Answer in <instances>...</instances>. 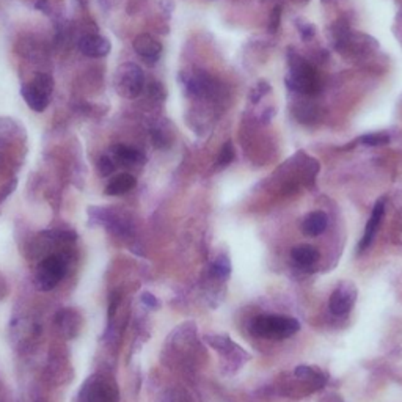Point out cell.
<instances>
[{"label": "cell", "mask_w": 402, "mask_h": 402, "mask_svg": "<svg viewBox=\"0 0 402 402\" xmlns=\"http://www.w3.org/2000/svg\"><path fill=\"white\" fill-rule=\"evenodd\" d=\"M134 49L137 52V56H139L148 66L158 63L162 56V43L149 33H142L134 40Z\"/></svg>", "instance_id": "cell-7"}, {"label": "cell", "mask_w": 402, "mask_h": 402, "mask_svg": "<svg viewBox=\"0 0 402 402\" xmlns=\"http://www.w3.org/2000/svg\"><path fill=\"white\" fill-rule=\"evenodd\" d=\"M137 179L135 176H132L131 173H119L115 178H112L109 184L106 187V195H124L128 194L129 190L135 187Z\"/></svg>", "instance_id": "cell-13"}, {"label": "cell", "mask_w": 402, "mask_h": 402, "mask_svg": "<svg viewBox=\"0 0 402 402\" xmlns=\"http://www.w3.org/2000/svg\"><path fill=\"white\" fill-rule=\"evenodd\" d=\"M21 93L24 96V99H26L27 106L35 112H44L47 109V106H49L51 96L40 92L38 88H35L32 85V83H26V85H22Z\"/></svg>", "instance_id": "cell-11"}, {"label": "cell", "mask_w": 402, "mask_h": 402, "mask_svg": "<svg viewBox=\"0 0 402 402\" xmlns=\"http://www.w3.org/2000/svg\"><path fill=\"white\" fill-rule=\"evenodd\" d=\"M272 117H274V109H267V110H266V118H262V122L267 123L269 119H271Z\"/></svg>", "instance_id": "cell-29"}, {"label": "cell", "mask_w": 402, "mask_h": 402, "mask_svg": "<svg viewBox=\"0 0 402 402\" xmlns=\"http://www.w3.org/2000/svg\"><path fill=\"white\" fill-rule=\"evenodd\" d=\"M291 258L299 267L311 269L317 261H319L321 255H319V251H317V249L303 244V245H297V247H294L291 250Z\"/></svg>", "instance_id": "cell-10"}, {"label": "cell", "mask_w": 402, "mask_h": 402, "mask_svg": "<svg viewBox=\"0 0 402 402\" xmlns=\"http://www.w3.org/2000/svg\"><path fill=\"white\" fill-rule=\"evenodd\" d=\"M233 159H234V146L231 142H226L220 149V154L217 158V165L220 167V169H224V167H228L231 164Z\"/></svg>", "instance_id": "cell-19"}, {"label": "cell", "mask_w": 402, "mask_h": 402, "mask_svg": "<svg viewBox=\"0 0 402 402\" xmlns=\"http://www.w3.org/2000/svg\"><path fill=\"white\" fill-rule=\"evenodd\" d=\"M98 169H99V173L103 176H110L112 173L115 171V164H113L110 158H107V156H103V158L99 159Z\"/></svg>", "instance_id": "cell-23"}, {"label": "cell", "mask_w": 402, "mask_h": 402, "mask_svg": "<svg viewBox=\"0 0 402 402\" xmlns=\"http://www.w3.org/2000/svg\"><path fill=\"white\" fill-rule=\"evenodd\" d=\"M211 272L215 278L219 280H228L231 275V261L226 255H220L215 262L212 264Z\"/></svg>", "instance_id": "cell-16"}, {"label": "cell", "mask_w": 402, "mask_h": 402, "mask_svg": "<svg viewBox=\"0 0 402 402\" xmlns=\"http://www.w3.org/2000/svg\"><path fill=\"white\" fill-rule=\"evenodd\" d=\"M142 302L143 305H146L149 308H158L159 307V300L156 299L151 292H143L142 294Z\"/></svg>", "instance_id": "cell-25"}, {"label": "cell", "mask_w": 402, "mask_h": 402, "mask_svg": "<svg viewBox=\"0 0 402 402\" xmlns=\"http://www.w3.org/2000/svg\"><path fill=\"white\" fill-rule=\"evenodd\" d=\"M383 214H385V200L380 198V200L374 205L373 214H371L368 224H366L365 234H363L362 241H360V244H358L360 251H365L371 244H373L374 237H376V233H377V230H379V225L383 219Z\"/></svg>", "instance_id": "cell-9"}, {"label": "cell", "mask_w": 402, "mask_h": 402, "mask_svg": "<svg viewBox=\"0 0 402 402\" xmlns=\"http://www.w3.org/2000/svg\"><path fill=\"white\" fill-rule=\"evenodd\" d=\"M79 49L90 58H101L109 56L112 51V43L103 35H85L81 40Z\"/></svg>", "instance_id": "cell-8"}, {"label": "cell", "mask_w": 402, "mask_h": 402, "mask_svg": "<svg viewBox=\"0 0 402 402\" xmlns=\"http://www.w3.org/2000/svg\"><path fill=\"white\" fill-rule=\"evenodd\" d=\"M299 30H300V33H302V38L305 41H310L311 37L315 35V28H313V26H310V24H300Z\"/></svg>", "instance_id": "cell-27"}, {"label": "cell", "mask_w": 402, "mask_h": 402, "mask_svg": "<svg viewBox=\"0 0 402 402\" xmlns=\"http://www.w3.org/2000/svg\"><path fill=\"white\" fill-rule=\"evenodd\" d=\"M327 225H328V219L326 212L315 211V212H310L307 217L302 220V231L310 237H316L327 230Z\"/></svg>", "instance_id": "cell-12"}, {"label": "cell", "mask_w": 402, "mask_h": 402, "mask_svg": "<svg viewBox=\"0 0 402 402\" xmlns=\"http://www.w3.org/2000/svg\"><path fill=\"white\" fill-rule=\"evenodd\" d=\"M357 300V287L351 281H343L337 286V290L330 296L328 307L330 311L337 316L347 315L352 310Z\"/></svg>", "instance_id": "cell-6"}, {"label": "cell", "mask_w": 402, "mask_h": 402, "mask_svg": "<svg viewBox=\"0 0 402 402\" xmlns=\"http://www.w3.org/2000/svg\"><path fill=\"white\" fill-rule=\"evenodd\" d=\"M40 2H46V0H40Z\"/></svg>", "instance_id": "cell-30"}, {"label": "cell", "mask_w": 402, "mask_h": 402, "mask_svg": "<svg viewBox=\"0 0 402 402\" xmlns=\"http://www.w3.org/2000/svg\"><path fill=\"white\" fill-rule=\"evenodd\" d=\"M281 21V7H275L271 13V19H269V32L275 33L280 27Z\"/></svg>", "instance_id": "cell-24"}, {"label": "cell", "mask_w": 402, "mask_h": 402, "mask_svg": "<svg viewBox=\"0 0 402 402\" xmlns=\"http://www.w3.org/2000/svg\"><path fill=\"white\" fill-rule=\"evenodd\" d=\"M66 274V261L60 255L47 256L46 260L40 262L35 275V283L40 291H51L60 281L63 280Z\"/></svg>", "instance_id": "cell-4"}, {"label": "cell", "mask_w": 402, "mask_h": 402, "mask_svg": "<svg viewBox=\"0 0 402 402\" xmlns=\"http://www.w3.org/2000/svg\"><path fill=\"white\" fill-rule=\"evenodd\" d=\"M294 374H296V377H299V379H302V380H311V382L321 380V382H324L322 376L317 374L313 368H310V366H303V365L297 366L296 371H294Z\"/></svg>", "instance_id": "cell-20"}, {"label": "cell", "mask_w": 402, "mask_h": 402, "mask_svg": "<svg viewBox=\"0 0 402 402\" xmlns=\"http://www.w3.org/2000/svg\"><path fill=\"white\" fill-rule=\"evenodd\" d=\"M286 85L291 92L300 94H316L321 90V79L307 60L296 56V53H291Z\"/></svg>", "instance_id": "cell-1"}, {"label": "cell", "mask_w": 402, "mask_h": 402, "mask_svg": "<svg viewBox=\"0 0 402 402\" xmlns=\"http://www.w3.org/2000/svg\"><path fill=\"white\" fill-rule=\"evenodd\" d=\"M148 90H149V93L153 94V98L154 99H164V96H165V93H164V88H162V85L160 83H158V82H153L151 85L148 87Z\"/></svg>", "instance_id": "cell-26"}, {"label": "cell", "mask_w": 402, "mask_h": 402, "mask_svg": "<svg viewBox=\"0 0 402 402\" xmlns=\"http://www.w3.org/2000/svg\"><path fill=\"white\" fill-rule=\"evenodd\" d=\"M35 88H38L40 92H43L44 94L51 96L53 90V81L49 74L46 73H37L33 77V81L30 82Z\"/></svg>", "instance_id": "cell-17"}, {"label": "cell", "mask_w": 402, "mask_h": 402, "mask_svg": "<svg viewBox=\"0 0 402 402\" xmlns=\"http://www.w3.org/2000/svg\"><path fill=\"white\" fill-rule=\"evenodd\" d=\"M269 92H271V85L266 81H260L256 83L255 88H251V93H250V99L251 103H258L261 98H264Z\"/></svg>", "instance_id": "cell-21"}, {"label": "cell", "mask_w": 402, "mask_h": 402, "mask_svg": "<svg viewBox=\"0 0 402 402\" xmlns=\"http://www.w3.org/2000/svg\"><path fill=\"white\" fill-rule=\"evenodd\" d=\"M112 153L115 156V160L124 167H131L135 164L143 162V156L139 149L126 146V145H117L112 148Z\"/></svg>", "instance_id": "cell-14"}, {"label": "cell", "mask_w": 402, "mask_h": 402, "mask_svg": "<svg viewBox=\"0 0 402 402\" xmlns=\"http://www.w3.org/2000/svg\"><path fill=\"white\" fill-rule=\"evenodd\" d=\"M294 115L299 119L300 123L310 124L317 122V115H319V110L315 104H307V103H300L294 107Z\"/></svg>", "instance_id": "cell-15"}, {"label": "cell", "mask_w": 402, "mask_h": 402, "mask_svg": "<svg viewBox=\"0 0 402 402\" xmlns=\"http://www.w3.org/2000/svg\"><path fill=\"white\" fill-rule=\"evenodd\" d=\"M206 341L217 351H228L234 347V344L226 337H206Z\"/></svg>", "instance_id": "cell-22"}, {"label": "cell", "mask_w": 402, "mask_h": 402, "mask_svg": "<svg viewBox=\"0 0 402 402\" xmlns=\"http://www.w3.org/2000/svg\"><path fill=\"white\" fill-rule=\"evenodd\" d=\"M360 142L368 146H383L390 143V135L385 132H374V134H366L360 137Z\"/></svg>", "instance_id": "cell-18"}, {"label": "cell", "mask_w": 402, "mask_h": 402, "mask_svg": "<svg viewBox=\"0 0 402 402\" xmlns=\"http://www.w3.org/2000/svg\"><path fill=\"white\" fill-rule=\"evenodd\" d=\"M250 330L255 337H260V338L285 340L299 332L300 324L299 321L292 319V317L262 315V316L255 317L250 326Z\"/></svg>", "instance_id": "cell-2"}, {"label": "cell", "mask_w": 402, "mask_h": 402, "mask_svg": "<svg viewBox=\"0 0 402 402\" xmlns=\"http://www.w3.org/2000/svg\"><path fill=\"white\" fill-rule=\"evenodd\" d=\"M115 88L126 99L137 98L145 88V76L140 66L129 62L119 66L115 74Z\"/></svg>", "instance_id": "cell-3"}, {"label": "cell", "mask_w": 402, "mask_h": 402, "mask_svg": "<svg viewBox=\"0 0 402 402\" xmlns=\"http://www.w3.org/2000/svg\"><path fill=\"white\" fill-rule=\"evenodd\" d=\"M118 392L115 385L101 379L99 376H92L83 383L79 392V402H117Z\"/></svg>", "instance_id": "cell-5"}, {"label": "cell", "mask_w": 402, "mask_h": 402, "mask_svg": "<svg viewBox=\"0 0 402 402\" xmlns=\"http://www.w3.org/2000/svg\"><path fill=\"white\" fill-rule=\"evenodd\" d=\"M118 305H119V296H118L117 292H113L112 296H110V307H109V317H110V319H112L113 316H115Z\"/></svg>", "instance_id": "cell-28"}]
</instances>
